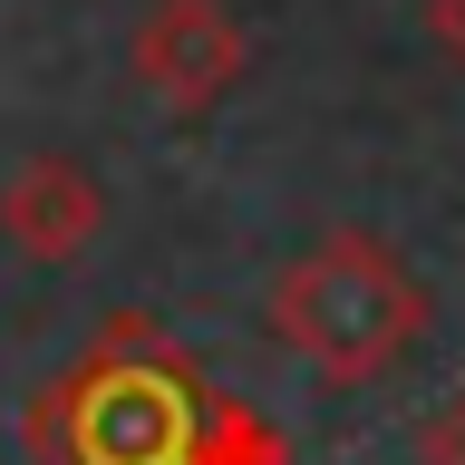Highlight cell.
Returning a JSON list of instances; mask_svg holds the SVG:
<instances>
[{"label": "cell", "mask_w": 465, "mask_h": 465, "mask_svg": "<svg viewBox=\"0 0 465 465\" xmlns=\"http://www.w3.org/2000/svg\"><path fill=\"white\" fill-rule=\"evenodd\" d=\"M126 78L165 116H213L252 78V29L232 20V0H145L136 39H126Z\"/></svg>", "instance_id": "3"}, {"label": "cell", "mask_w": 465, "mask_h": 465, "mask_svg": "<svg viewBox=\"0 0 465 465\" xmlns=\"http://www.w3.org/2000/svg\"><path fill=\"white\" fill-rule=\"evenodd\" d=\"M39 465H291L242 398L184 359L145 311H116L20 417Z\"/></svg>", "instance_id": "1"}, {"label": "cell", "mask_w": 465, "mask_h": 465, "mask_svg": "<svg viewBox=\"0 0 465 465\" xmlns=\"http://www.w3.org/2000/svg\"><path fill=\"white\" fill-rule=\"evenodd\" d=\"M427 39L465 68V0H427Z\"/></svg>", "instance_id": "6"}, {"label": "cell", "mask_w": 465, "mask_h": 465, "mask_svg": "<svg viewBox=\"0 0 465 465\" xmlns=\"http://www.w3.org/2000/svg\"><path fill=\"white\" fill-rule=\"evenodd\" d=\"M417 465H465V398H446L427 427H417Z\"/></svg>", "instance_id": "5"}, {"label": "cell", "mask_w": 465, "mask_h": 465, "mask_svg": "<svg viewBox=\"0 0 465 465\" xmlns=\"http://www.w3.org/2000/svg\"><path fill=\"white\" fill-rule=\"evenodd\" d=\"M262 330H272L311 378H330V388H378V378H398L407 359L427 349L436 301H427V282L407 272L398 242L340 223V232L301 242V252L272 272Z\"/></svg>", "instance_id": "2"}, {"label": "cell", "mask_w": 465, "mask_h": 465, "mask_svg": "<svg viewBox=\"0 0 465 465\" xmlns=\"http://www.w3.org/2000/svg\"><path fill=\"white\" fill-rule=\"evenodd\" d=\"M97 232H107V184L58 145L20 155V174L0 184V242L39 272H68L78 252H97Z\"/></svg>", "instance_id": "4"}]
</instances>
